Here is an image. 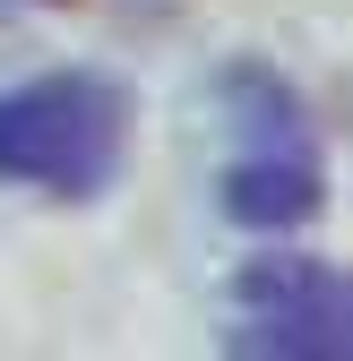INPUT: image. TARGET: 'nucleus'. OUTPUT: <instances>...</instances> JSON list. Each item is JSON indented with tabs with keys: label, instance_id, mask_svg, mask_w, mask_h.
<instances>
[{
	"label": "nucleus",
	"instance_id": "obj_2",
	"mask_svg": "<svg viewBox=\"0 0 353 361\" xmlns=\"http://www.w3.org/2000/svg\"><path fill=\"white\" fill-rule=\"evenodd\" d=\"M353 344V293L328 258H258L233 284V353L336 361Z\"/></svg>",
	"mask_w": 353,
	"mask_h": 361
},
{
	"label": "nucleus",
	"instance_id": "obj_1",
	"mask_svg": "<svg viewBox=\"0 0 353 361\" xmlns=\"http://www.w3.org/2000/svg\"><path fill=\"white\" fill-rule=\"evenodd\" d=\"M121 138H129L121 86L86 78V69H52V78L0 86V180L86 198V190L112 180Z\"/></svg>",
	"mask_w": 353,
	"mask_h": 361
},
{
	"label": "nucleus",
	"instance_id": "obj_3",
	"mask_svg": "<svg viewBox=\"0 0 353 361\" xmlns=\"http://www.w3.org/2000/svg\"><path fill=\"white\" fill-rule=\"evenodd\" d=\"M225 207H233L241 224H301V215L319 207V164L293 147V129H276L258 155H233Z\"/></svg>",
	"mask_w": 353,
	"mask_h": 361
}]
</instances>
